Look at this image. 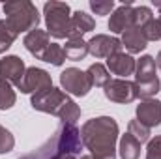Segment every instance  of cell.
I'll list each match as a JSON object with an SVG mask.
<instances>
[{
    "label": "cell",
    "instance_id": "cell-4",
    "mask_svg": "<svg viewBox=\"0 0 161 159\" xmlns=\"http://www.w3.org/2000/svg\"><path fill=\"white\" fill-rule=\"evenodd\" d=\"M6 23L19 36L21 32H32L40 25V11L28 0H11L4 4Z\"/></svg>",
    "mask_w": 161,
    "mask_h": 159
},
{
    "label": "cell",
    "instance_id": "cell-10",
    "mask_svg": "<svg viewBox=\"0 0 161 159\" xmlns=\"http://www.w3.org/2000/svg\"><path fill=\"white\" fill-rule=\"evenodd\" d=\"M25 71H26V66H25L23 58H19L15 54H9L0 60V79L8 80L9 84L17 86L21 79L25 77Z\"/></svg>",
    "mask_w": 161,
    "mask_h": 159
},
{
    "label": "cell",
    "instance_id": "cell-3",
    "mask_svg": "<svg viewBox=\"0 0 161 159\" xmlns=\"http://www.w3.org/2000/svg\"><path fill=\"white\" fill-rule=\"evenodd\" d=\"M32 109L40 111V112H47L53 116H58L66 123H75L80 118V107L60 88H47L40 94H34L30 99Z\"/></svg>",
    "mask_w": 161,
    "mask_h": 159
},
{
    "label": "cell",
    "instance_id": "cell-2",
    "mask_svg": "<svg viewBox=\"0 0 161 159\" xmlns=\"http://www.w3.org/2000/svg\"><path fill=\"white\" fill-rule=\"evenodd\" d=\"M82 150V139H80V129L75 123H66L62 122L54 135L41 144L38 150L23 156L19 159H58L62 156H79Z\"/></svg>",
    "mask_w": 161,
    "mask_h": 159
},
{
    "label": "cell",
    "instance_id": "cell-6",
    "mask_svg": "<svg viewBox=\"0 0 161 159\" xmlns=\"http://www.w3.org/2000/svg\"><path fill=\"white\" fill-rule=\"evenodd\" d=\"M60 86L68 96H75V97H84L92 90V82L86 71H80L79 68L64 69L60 73Z\"/></svg>",
    "mask_w": 161,
    "mask_h": 159
},
{
    "label": "cell",
    "instance_id": "cell-29",
    "mask_svg": "<svg viewBox=\"0 0 161 159\" xmlns=\"http://www.w3.org/2000/svg\"><path fill=\"white\" fill-rule=\"evenodd\" d=\"M90 9L96 15H109L114 9V0H90Z\"/></svg>",
    "mask_w": 161,
    "mask_h": 159
},
{
    "label": "cell",
    "instance_id": "cell-7",
    "mask_svg": "<svg viewBox=\"0 0 161 159\" xmlns=\"http://www.w3.org/2000/svg\"><path fill=\"white\" fill-rule=\"evenodd\" d=\"M103 94L109 101L113 103H120V105H127L133 103L139 94H137V84L127 79H111L105 86H103Z\"/></svg>",
    "mask_w": 161,
    "mask_h": 159
},
{
    "label": "cell",
    "instance_id": "cell-21",
    "mask_svg": "<svg viewBox=\"0 0 161 159\" xmlns=\"http://www.w3.org/2000/svg\"><path fill=\"white\" fill-rule=\"evenodd\" d=\"M17 101V94L13 90V86L8 80L0 79V111H8L15 105Z\"/></svg>",
    "mask_w": 161,
    "mask_h": 159
},
{
    "label": "cell",
    "instance_id": "cell-15",
    "mask_svg": "<svg viewBox=\"0 0 161 159\" xmlns=\"http://www.w3.org/2000/svg\"><path fill=\"white\" fill-rule=\"evenodd\" d=\"M96 28V21L92 15H88L86 11H75L71 15V34L69 40H80L86 32H92Z\"/></svg>",
    "mask_w": 161,
    "mask_h": 159
},
{
    "label": "cell",
    "instance_id": "cell-18",
    "mask_svg": "<svg viewBox=\"0 0 161 159\" xmlns=\"http://www.w3.org/2000/svg\"><path fill=\"white\" fill-rule=\"evenodd\" d=\"M118 152H120L122 159H139V156H141V142L135 137H131L129 133H125V135L120 137Z\"/></svg>",
    "mask_w": 161,
    "mask_h": 159
},
{
    "label": "cell",
    "instance_id": "cell-19",
    "mask_svg": "<svg viewBox=\"0 0 161 159\" xmlns=\"http://www.w3.org/2000/svg\"><path fill=\"white\" fill-rule=\"evenodd\" d=\"M64 51H66V58L73 60V62H79L84 60L86 54H88V41L80 40H68L64 45Z\"/></svg>",
    "mask_w": 161,
    "mask_h": 159
},
{
    "label": "cell",
    "instance_id": "cell-5",
    "mask_svg": "<svg viewBox=\"0 0 161 159\" xmlns=\"http://www.w3.org/2000/svg\"><path fill=\"white\" fill-rule=\"evenodd\" d=\"M47 34L56 40H69L71 34V9L66 2H45L43 6Z\"/></svg>",
    "mask_w": 161,
    "mask_h": 159
},
{
    "label": "cell",
    "instance_id": "cell-24",
    "mask_svg": "<svg viewBox=\"0 0 161 159\" xmlns=\"http://www.w3.org/2000/svg\"><path fill=\"white\" fill-rule=\"evenodd\" d=\"M127 133H129L131 137H135L141 144L146 142V140H150V129H148L146 125H142L137 118L131 120V122L127 123Z\"/></svg>",
    "mask_w": 161,
    "mask_h": 159
},
{
    "label": "cell",
    "instance_id": "cell-11",
    "mask_svg": "<svg viewBox=\"0 0 161 159\" xmlns=\"http://www.w3.org/2000/svg\"><path fill=\"white\" fill-rule=\"evenodd\" d=\"M137 120L150 127H158L161 123V101L159 99H144L137 105Z\"/></svg>",
    "mask_w": 161,
    "mask_h": 159
},
{
    "label": "cell",
    "instance_id": "cell-26",
    "mask_svg": "<svg viewBox=\"0 0 161 159\" xmlns=\"http://www.w3.org/2000/svg\"><path fill=\"white\" fill-rule=\"evenodd\" d=\"M150 19H154V13L148 6H137L133 8V28H142Z\"/></svg>",
    "mask_w": 161,
    "mask_h": 159
},
{
    "label": "cell",
    "instance_id": "cell-23",
    "mask_svg": "<svg viewBox=\"0 0 161 159\" xmlns=\"http://www.w3.org/2000/svg\"><path fill=\"white\" fill-rule=\"evenodd\" d=\"M15 40H17V34L9 28V25L6 23V19H0V54L6 52L13 45Z\"/></svg>",
    "mask_w": 161,
    "mask_h": 159
},
{
    "label": "cell",
    "instance_id": "cell-31",
    "mask_svg": "<svg viewBox=\"0 0 161 159\" xmlns=\"http://www.w3.org/2000/svg\"><path fill=\"white\" fill-rule=\"evenodd\" d=\"M156 66H158V68L161 69V51L158 52V58H156Z\"/></svg>",
    "mask_w": 161,
    "mask_h": 159
},
{
    "label": "cell",
    "instance_id": "cell-1",
    "mask_svg": "<svg viewBox=\"0 0 161 159\" xmlns=\"http://www.w3.org/2000/svg\"><path fill=\"white\" fill-rule=\"evenodd\" d=\"M82 146L90 152L92 159H116L118 123L111 116H97L82 123Z\"/></svg>",
    "mask_w": 161,
    "mask_h": 159
},
{
    "label": "cell",
    "instance_id": "cell-17",
    "mask_svg": "<svg viewBox=\"0 0 161 159\" xmlns=\"http://www.w3.org/2000/svg\"><path fill=\"white\" fill-rule=\"evenodd\" d=\"M122 47H125L127 54H139L148 47V41L142 36L141 28H127L122 34Z\"/></svg>",
    "mask_w": 161,
    "mask_h": 159
},
{
    "label": "cell",
    "instance_id": "cell-8",
    "mask_svg": "<svg viewBox=\"0 0 161 159\" xmlns=\"http://www.w3.org/2000/svg\"><path fill=\"white\" fill-rule=\"evenodd\" d=\"M51 86H53L51 75L45 69H41V68H26L25 77L17 84V88L23 94H32V96L34 94H40V92L51 88Z\"/></svg>",
    "mask_w": 161,
    "mask_h": 159
},
{
    "label": "cell",
    "instance_id": "cell-20",
    "mask_svg": "<svg viewBox=\"0 0 161 159\" xmlns=\"http://www.w3.org/2000/svg\"><path fill=\"white\" fill-rule=\"evenodd\" d=\"M86 75H88V79L92 82V86H105V84L111 80L109 69H107L103 64H99V62L92 64V66L86 69Z\"/></svg>",
    "mask_w": 161,
    "mask_h": 159
},
{
    "label": "cell",
    "instance_id": "cell-30",
    "mask_svg": "<svg viewBox=\"0 0 161 159\" xmlns=\"http://www.w3.org/2000/svg\"><path fill=\"white\" fill-rule=\"evenodd\" d=\"M146 159H161V135L154 137L148 142L146 148Z\"/></svg>",
    "mask_w": 161,
    "mask_h": 159
},
{
    "label": "cell",
    "instance_id": "cell-32",
    "mask_svg": "<svg viewBox=\"0 0 161 159\" xmlns=\"http://www.w3.org/2000/svg\"><path fill=\"white\" fill-rule=\"evenodd\" d=\"M154 6L159 8V21H161V0H154Z\"/></svg>",
    "mask_w": 161,
    "mask_h": 159
},
{
    "label": "cell",
    "instance_id": "cell-9",
    "mask_svg": "<svg viewBox=\"0 0 161 159\" xmlns=\"http://www.w3.org/2000/svg\"><path fill=\"white\" fill-rule=\"evenodd\" d=\"M122 51V41L118 38L107 36V34H97L88 41V52L94 58H109L114 52Z\"/></svg>",
    "mask_w": 161,
    "mask_h": 159
},
{
    "label": "cell",
    "instance_id": "cell-28",
    "mask_svg": "<svg viewBox=\"0 0 161 159\" xmlns=\"http://www.w3.org/2000/svg\"><path fill=\"white\" fill-rule=\"evenodd\" d=\"M15 146V139L9 133V129H6L0 123V154H9Z\"/></svg>",
    "mask_w": 161,
    "mask_h": 159
},
{
    "label": "cell",
    "instance_id": "cell-22",
    "mask_svg": "<svg viewBox=\"0 0 161 159\" xmlns=\"http://www.w3.org/2000/svg\"><path fill=\"white\" fill-rule=\"evenodd\" d=\"M43 62H47L51 66H56V68L62 66L66 62V51H64V47L58 45V43H51L47 47L45 54H43Z\"/></svg>",
    "mask_w": 161,
    "mask_h": 159
},
{
    "label": "cell",
    "instance_id": "cell-13",
    "mask_svg": "<svg viewBox=\"0 0 161 159\" xmlns=\"http://www.w3.org/2000/svg\"><path fill=\"white\" fill-rule=\"evenodd\" d=\"M127 28H133V2L122 4L111 13L109 30L113 34H124Z\"/></svg>",
    "mask_w": 161,
    "mask_h": 159
},
{
    "label": "cell",
    "instance_id": "cell-14",
    "mask_svg": "<svg viewBox=\"0 0 161 159\" xmlns=\"http://www.w3.org/2000/svg\"><path fill=\"white\" fill-rule=\"evenodd\" d=\"M23 43H25V49H26L32 56H36L38 60H43V54H45L47 47L51 45L47 30H40V28L28 32V34L25 36Z\"/></svg>",
    "mask_w": 161,
    "mask_h": 159
},
{
    "label": "cell",
    "instance_id": "cell-12",
    "mask_svg": "<svg viewBox=\"0 0 161 159\" xmlns=\"http://www.w3.org/2000/svg\"><path fill=\"white\" fill-rule=\"evenodd\" d=\"M135 66H137V60L127 54V52H114L107 58V69L114 75H118L120 79H125L129 75H135Z\"/></svg>",
    "mask_w": 161,
    "mask_h": 159
},
{
    "label": "cell",
    "instance_id": "cell-33",
    "mask_svg": "<svg viewBox=\"0 0 161 159\" xmlns=\"http://www.w3.org/2000/svg\"><path fill=\"white\" fill-rule=\"evenodd\" d=\"M79 159H92V156H80Z\"/></svg>",
    "mask_w": 161,
    "mask_h": 159
},
{
    "label": "cell",
    "instance_id": "cell-27",
    "mask_svg": "<svg viewBox=\"0 0 161 159\" xmlns=\"http://www.w3.org/2000/svg\"><path fill=\"white\" fill-rule=\"evenodd\" d=\"M161 90V80H150V82H144V84H137V94L139 97L142 99H154V96Z\"/></svg>",
    "mask_w": 161,
    "mask_h": 159
},
{
    "label": "cell",
    "instance_id": "cell-16",
    "mask_svg": "<svg viewBox=\"0 0 161 159\" xmlns=\"http://www.w3.org/2000/svg\"><path fill=\"white\" fill-rule=\"evenodd\" d=\"M156 58L150 56V54H144L137 60V66H135V84H144V82H150V80H156Z\"/></svg>",
    "mask_w": 161,
    "mask_h": 159
},
{
    "label": "cell",
    "instance_id": "cell-25",
    "mask_svg": "<svg viewBox=\"0 0 161 159\" xmlns=\"http://www.w3.org/2000/svg\"><path fill=\"white\" fill-rule=\"evenodd\" d=\"M142 36L146 38V41H159L161 40V21L159 19H150L142 28H141Z\"/></svg>",
    "mask_w": 161,
    "mask_h": 159
}]
</instances>
